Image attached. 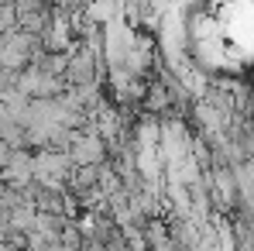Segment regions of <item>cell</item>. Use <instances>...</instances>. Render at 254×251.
<instances>
[{
	"label": "cell",
	"instance_id": "cell-1",
	"mask_svg": "<svg viewBox=\"0 0 254 251\" xmlns=\"http://www.w3.org/2000/svg\"><path fill=\"white\" fill-rule=\"evenodd\" d=\"M179 45L210 76H244L254 69V7H196L182 21Z\"/></svg>",
	"mask_w": 254,
	"mask_h": 251
}]
</instances>
